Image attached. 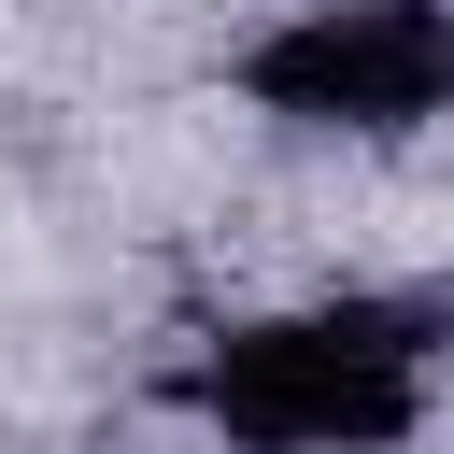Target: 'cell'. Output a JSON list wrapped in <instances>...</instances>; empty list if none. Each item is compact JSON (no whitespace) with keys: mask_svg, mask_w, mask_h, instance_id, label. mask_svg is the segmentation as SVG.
Segmentation results:
<instances>
[{"mask_svg":"<svg viewBox=\"0 0 454 454\" xmlns=\"http://www.w3.org/2000/svg\"><path fill=\"white\" fill-rule=\"evenodd\" d=\"M255 99L312 128H426L454 99V14L440 0H326L255 43Z\"/></svg>","mask_w":454,"mask_h":454,"instance_id":"obj_2","label":"cell"},{"mask_svg":"<svg viewBox=\"0 0 454 454\" xmlns=\"http://www.w3.org/2000/svg\"><path fill=\"white\" fill-rule=\"evenodd\" d=\"M199 411L255 454H383L426 411V312L411 298H340V312L241 326L199 369Z\"/></svg>","mask_w":454,"mask_h":454,"instance_id":"obj_1","label":"cell"}]
</instances>
